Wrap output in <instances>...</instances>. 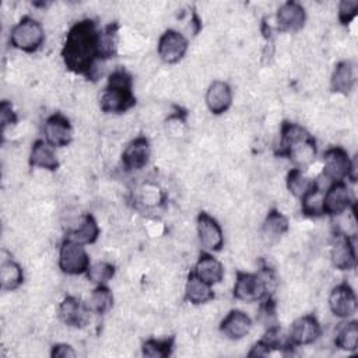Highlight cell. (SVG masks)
Segmentation results:
<instances>
[{
  "mask_svg": "<svg viewBox=\"0 0 358 358\" xmlns=\"http://www.w3.org/2000/svg\"><path fill=\"white\" fill-rule=\"evenodd\" d=\"M322 336V327L313 315H302L292 320L288 331L291 345H310Z\"/></svg>",
  "mask_w": 358,
  "mask_h": 358,
  "instance_id": "cell-11",
  "label": "cell"
},
{
  "mask_svg": "<svg viewBox=\"0 0 358 358\" xmlns=\"http://www.w3.org/2000/svg\"><path fill=\"white\" fill-rule=\"evenodd\" d=\"M330 262L337 270H351L355 267V249L350 236L337 232L331 242Z\"/></svg>",
  "mask_w": 358,
  "mask_h": 358,
  "instance_id": "cell-18",
  "label": "cell"
},
{
  "mask_svg": "<svg viewBox=\"0 0 358 358\" xmlns=\"http://www.w3.org/2000/svg\"><path fill=\"white\" fill-rule=\"evenodd\" d=\"M358 11V1L357 0H343L338 4L337 13H338V20L341 24L347 25L350 24L355 17Z\"/></svg>",
  "mask_w": 358,
  "mask_h": 358,
  "instance_id": "cell-34",
  "label": "cell"
},
{
  "mask_svg": "<svg viewBox=\"0 0 358 358\" xmlns=\"http://www.w3.org/2000/svg\"><path fill=\"white\" fill-rule=\"evenodd\" d=\"M50 357H53V358H71V357H77V351L67 343H57L52 347Z\"/></svg>",
  "mask_w": 358,
  "mask_h": 358,
  "instance_id": "cell-37",
  "label": "cell"
},
{
  "mask_svg": "<svg viewBox=\"0 0 358 358\" xmlns=\"http://www.w3.org/2000/svg\"><path fill=\"white\" fill-rule=\"evenodd\" d=\"M352 204V196L344 182H334L323 193L322 213L327 215H341L350 210Z\"/></svg>",
  "mask_w": 358,
  "mask_h": 358,
  "instance_id": "cell-14",
  "label": "cell"
},
{
  "mask_svg": "<svg viewBox=\"0 0 358 358\" xmlns=\"http://www.w3.org/2000/svg\"><path fill=\"white\" fill-rule=\"evenodd\" d=\"M273 281H275V275L270 267H264L260 273L236 271L232 294L238 301L256 302L268 294Z\"/></svg>",
  "mask_w": 358,
  "mask_h": 358,
  "instance_id": "cell-4",
  "label": "cell"
},
{
  "mask_svg": "<svg viewBox=\"0 0 358 358\" xmlns=\"http://www.w3.org/2000/svg\"><path fill=\"white\" fill-rule=\"evenodd\" d=\"M193 273L208 285L220 284L224 280L222 263L210 253H201L199 256Z\"/></svg>",
  "mask_w": 358,
  "mask_h": 358,
  "instance_id": "cell-22",
  "label": "cell"
},
{
  "mask_svg": "<svg viewBox=\"0 0 358 358\" xmlns=\"http://www.w3.org/2000/svg\"><path fill=\"white\" fill-rule=\"evenodd\" d=\"M57 266L63 273L69 275L84 274L90 267V255L84 245L67 238L60 245Z\"/></svg>",
  "mask_w": 358,
  "mask_h": 358,
  "instance_id": "cell-6",
  "label": "cell"
},
{
  "mask_svg": "<svg viewBox=\"0 0 358 358\" xmlns=\"http://www.w3.org/2000/svg\"><path fill=\"white\" fill-rule=\"evenodd\" d=\"M351 158L343 147H331L323 154V175L333 182L350 178Z\"/></svg>",
  "mask_w": 358,
  "mask_h": 358,
  "instance_id": "cell-13",
  "label": "cell"
},
{
  "mask_svg": "<svg viewBox=\"0 0 358 358\" xmlns=\"http://www.w3.org/2000/svg\"><path fill=\"white\" fill-rule=\"evenodd\" d=\"M113 292L105 284L96 285L88 295L85 305L91 310V313L105 315L113 306Z\"/></svg>",
  "mask_w": 358,
  "mask_h": 358,
  "instance_id": "cell-27",
  "label": "cell"
},
{
  "mask_svg": "<svg viewBox=\"0 0 358 358\" xmlns=\"http://www.w3.org/2000/svg\"><path fill=\"white\" fill-rule=\"evenodd\" d=\"M252 330L250 316L239 309L229 310L220 323V331L228 340H241Z\"/></svg>",
  "mask_w": 358,
  "mask_h": 358,
  "instance_id": "cell-19",
  "label": "cell"
},
{
  "mask_svg": "<svg viewBox=\"0 0 358 358\" xmlns=\"http://www.w3.org/2000/svg\"><path fill=\"white\" fill-rule=\"evenodd\" d=\"M91 310L74 295H67L57 306L59 320L67 327H85L90 323Z\"/></svg>",
  "mask_w": 358,
  "mask_h": 358,
  "instance_id": "cell-12",
  "label": "cell"
},
{
  "mask_svg": "<svg viewBox=\"0 0 358 358\" xmlns=\"http://www.w3.org/2000/svg\"><path fill=\"white\" fill-rule=\"evenodd\" d=\"M234 101V94L231 85L224 80H213L204 95V102L207 109L213 115H222L228 112Z\"/></svg>",
  "mask_w": 358,
  "mask_h": 358,
  "instance_id": "cell-15",
  "label": "cell"
},
{
  "mask_svg": "<svg viewBox=\"0 0 358 358\" xmlns=\"http://www.w3.org/2000/svg\"><path fill=\"white\" fill-rule=\"evenodd\" d=\"M101 31L90 20L77 21L67 32L62 49V57L66 67L77 74H87L95 69L96 59L101 56Z\"/></svg>",
  "mask_w": 358,
  "mask_h": 358,
  "instance_id": "cell-1",
  "label": "cell"
},
{
  "mask_svg": "<svg viewBox=\"0 0 358 358\" xmlns=\"http://www.w3.org/2000/svg\"><path fill=\"white\" fill-rule=\"evenodd\" d=\"M99 236V227L92 214H85L78 220L74 228L69 231V239L81 245H92Z\"/></svg>",
  "mask_w": 358,
  "mask_h": 358,
  "instance_id": "cell-24",
  "label": "cell"
},
{
  "mask_svg": "<svg viewBox=\"0 0 358 358\" xmlns=\"http://www.w3.org/2000/svg\"><path fill=\"white\" fill-rule=\"evenodd\" d=\"M262 341L267 345V348H268L270 351H271V350H275V348H281V347L285 344L282 329H281L280 326H275V324L268 326V329H267V331L264 333Z\"/></svg>",
  "mask_w": 358,
  "mask_h": 358,
  "instance_id": "cell-33",
  "label": "cell"
},
{
  "mask_svg": "<svg viewBox=\"0 0 358 358\" xmlns=\"http://www.w3.org/2000/svg\"><path fill=\"white\" fill-rule=\"evenodd\" d=\"M45 41V29L39 21L29 15H24L10 31V43L13 48L34 53Z\"/></svg>",
  "mask_w": 358,
  "mask_h": 358,
  "instance_id": "cell-5",
  "label": "cell"
},
{
  "mask_svg": "<svg viewBox=\"0 0 358 358\" xmlns=\"http://www.w3.org/2000/svg\"><path fill=\"white\" fill-rule=\"evenodd\" d=\"M151 145L145 137L133 138L122 152V164L127 171H140L150 162Z\"/></svg>",
  "mask_w": 358,
  "mask_h": 358,
  "instance_id": "cell-17",
  "label": "cell"
},
{
  "mask_svg": "<svg viewBox=\"0 0 358 358\" xmlns=\"http://www.w3.org/2000/svg\"><path fill=\"white\" fill-rule=\"evenodd\" d=\"M186 122L179 115H171L165 122V131L171 138H179L185 134Z\"/></svg>",
  "mask_w": 358,
  "mask_h": 358,
  "instance_id": "cell-35",
  "label": "cell"
},
{
  "mask_svg": "<svg viewBox=\"0 0 358 358\" xmlns=\"http://www.w3.org/2000/svg\"><path fill=\"white\" fill-rule=\"evenodd\" d=\"M278 154L288 157L295 168L302 169L316 157L315 138L302 124L284 122L281 126Z\"/></svg>",
  "mask_w": 358,
  "mask_h": 358,
  "instance_id": "cell-2",
  "label": "cell"
},
{
  "mask_svg": "<svg viewBox=\"0 0 358 358\" xmlns=\"http://www.w3.org/2000/svg\"><path fill=\"white\" fill-rule=\"evenodd\" d=\"M275 22L281 32H298L305 27L306 11L296 1H285L277 10Z\"/></svg>",
  "mask_w": 358,
  "mask_h": 358,
  "instance_id": "cell-16",
  "label": "cell"
},
{
  "mask_svg": "<svg viewBox=\"0 0 358 358\" xmlns=\"http://www.w3.org/2000/svg\"><path fill=\"white\" fill-rule=\"evenodd\" d=\"M315 183L316 180L305 175L299 168H292L285 179L288 192L296 199H302L315 186Z\"/></svg>",
  "mask_w": 358,
  "mask_h": 358,
  "instance_id": "cell-29",
  "label": "cell"
},
{
  "mask_svg": "<svg viewBox=\"0 0 358 358\" xmlns=\"http://www.w3.org/2000/svg\"><path fill=\"white\" fill-rule=\"evenodd\" d=\"M185 298L192 305H204L214 298L211 285L201 281L194 273H190L185 284Z\"/></svg>",
  "mask_w": 358,
  "mask_h": 358,
  "instance_id": "cell-25",
  "label": "cell"
},
{
  "mask_svg": "<svg viewBox=\"0 0 358 358\" xmlns=\"http://www.w3.org/2000/svg\"><path fill=\"white\" fill-rule=\"evenodd\" d=\"M138 199L143 203V206H145V207H157L162 203L164 193L155 183L145 182L140 187Z\"/></svg>",
  "mask_w": 358,
  "mask_h": 358,
  "instance_id": "cell-32",
  "label": "cell"
},
{
  "mask_svg": "<svg viewBox=\"0 0 358 358\" xmlns=\"http://www.w3.org/2000/svg\"><path fill=\"white\" fill-rule=\"evenodd\" d=\"M189 49L186 36L175 29H166L158 39L157 53L161 62L166 64H175L180 62Z\"/></svg>",
  "mask_w": 358,
  "mask_h": 358,
  "instance_id": "cell-7",
  "label": "cell"
},
{
  "mask_svg": "<svg viewBox=\"0 0 358 358\" xmlns=\"http://www.w3.org/2000/svg\"><path fill=\"white\" fill-rule=\"evenodd\" d=\"M172 348H173V338H162V340L150 338L143 343L141 351H143V355L150 358H164L171 355Z\"/></svg>",
  "mask_w": 358,
  "mask_h": 358,
  "instance_id": "cell-31",
  "label": "cell"
},
{
  "mask_svg": "<svg viewBox=\"0 0 358 358\" xmlns=\"http://www.w3.org/2000/svg\"><path fill=\"white\" fill-rule=\"evenodd\" d=\"M197 238L203 249L218 252L224 246V232L218 221L210 214L201 211L196 220Z\"/></svg>",
  "mask_w": 358,
  "mask_h": 358,
  "instance_id": "cell-9",
  "label": "cell"
},
{
  "mask_svg": "<svg viewBox=\"0 0 358 358\" xmlns=\"http://www.w3.org/2000/svg\"><path fill=\"white\" fill-rule=\"evenodd\" d=\"M355 80L357 74L354 64L350 60H343L334 67L330 77V85L336 94L348 95L354 90Z\"/></svg>",
  "mask_w": 358,
  "mask_h": 358,
  "instance_id": "cell-23",
  "label": "cell"
},
{
  "mask_svg": "<svg viewBox=\"0 0 358 358\" xmlns=\"http://www.w3.org/2000/svg\"><path fill=\"white\" fill-rule=\"evenodd\" d=\"M288 231V220L287 217L278 211L271 210L266 214L262 228H260V242L264 245L278 243L281 236Z\"/></svg>",
  "mask_w": 358,
  "mask_h": 358,
  "instance_id": "cell-20",
  "label": "cell"
},
{
  "mask_svg": "<svg viewBox=\"0 0 358 358\" xmlns=\"http://www.w3.org/2000/svg\"><path fill=\"white\" fill-rule=\"evenodd\" d=\"M0 116H1V129L3 133H6L7 127H11L17 123V116L13 110V106L8 101H3L0 106Z\"/></svg>",
  "mask_w": 358,
  "mask_h": 358,
  "instance_id": "cell-36",
  "label": "cell"
},
{
  "mask_svg": "<svg viewBox=\"0 0 358 358\" xmlns=\"http://www.w3.org/2000/svg\"><path fill=\"white\" fill-rule=\"evenodd\" d=\"M28 162L32 168L45 169L55 172L59 168V159L55 152V148L49 145L45 140H36L29 151Z\"/></svg>",
  "mask_w": 358,
  "mask_h": 358,
  "instance_id": "cell-21",
  "label": "cell"
},
{
  "mask_svg": "<svg viewBox=\"0 0 358 358\" xmlns=\"http://www.w3.org/2000/svg\"><path fill=\"white\" fill-rule=\"evenodd\" d=\"M73 126L70 120L62 113L50 115L43 124L45 141L53 148L67 147L73 141Z\"/></svg>",
  "mask_w": 358,
  "mask_h": 358,
  "instance_id": "cell-10",
  "label": "cell"
},
{
  "mask_svg": "<svg viewBox=\"0 0 358 358\" xmlns=\"http://www.w3.org/2000/svg\"><path fill=\"white\" fill-rule=\"evenodd\" d=\"M0 282L3 291H15L24 282L22 267L13 259H3L0 266Z\"/></svg>",
  "mask_w": 358,
  "mask_h": 358,
  "instance_id": "cell-26",
  "label": "cell"
},
{
  "mask_svg": "<svg viewBox=\"0 0 358 358\" xmlns=\"http://www.w3.org/2000/svg\"><path fill=\"white\" fill-rule=\"evenodd\" d=\"M87 280L90 282H94L96 285H102L108 281H110L115 275V266L105 260H98L92 264H90L87 270Z\"/></svg>",
  "mask_w": 358,
  "mask_h": 358,
  "instance_id": "cell-30",
  "label": "cell"
},
{
  "mask_svg": "<svg viewBox=\"0 0 358 358\" xmlns=\"http://www.w3.org/2000/svg\"><path fill=\"white\" fill-rule=\"evenodd\" d=\"M327 305L336 317L348 319L354 316L358 306L354 288L348 282H341L333 287L327 298Z\"/></svg>",
  "mask_w": 358,
  "mask_h": 358,
  "instance_id": "cell-8",
  "label": "cell"
},
{
  "mask_svg": "<svg viewBox=\"0 0 358 358\" xmlns=\"http://www.w3.org/2000/svg\"><path fill=\"white\" fill-rule=\"evenodd\" d=\"M334 345L340 350L352 352L358 348V323L357 320L345 322L337 327L334 336Z\"/></svg>",
  "mask_w": 358,
  "mask_h": 358,
  "instance_id": "cell-28",
  "label": "cell"
},
{
  "mask_svg": "<svg viewBox=\"0 0 358 358\" xmlns=\"http://www.w3.org/2000/svg\"><path fill=\"white\" fill-rule=\"evenodd\" d=\"M133 78L124 69H116L109 74L108 85L101 95L99 109L103 113L119 115L136 103L133 94Z\"/></svg>",
  "mask_w": 358,
  "mask_h": 358,
  "instance_id": "cell-3",
  "label": "cell"
}]
</instances>
